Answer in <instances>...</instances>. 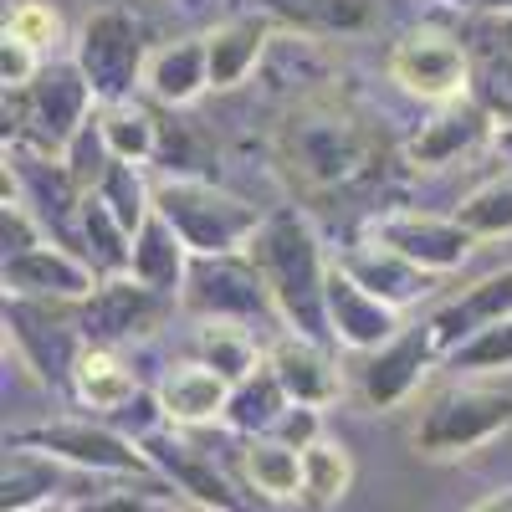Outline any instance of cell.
Returning a JSON list of instances; mask_svg holds the SVG:
<instances>
[{
	"label": "cell",
	"mask_w": 512,
	"mask_h": 512,
	"mask_svg": "<svg viewBox=\"0 0 512 512\" xmlns=\"http://www.w3.org/2000/svg\"><path fill=\"white\" fill-rule=\"evenodd\" d=\"M11 446H31L52 461L82 466V472H113V477H149L154 461L118 436L113 425H93V420H52V425H36V431H16Z\"/></svg>",
	"instance_id": "obj_8"
},
{
	"label": "cell",
	"mask_w": 512,
	"mask_h": 512,
	"mask_svg": "<svg viewBox=\"0 0 512 512\" xmlns=\"http://www.w3.org/2000/svg\"><path fill=\"white\" fill-rule=\"evenodd\" d=\"M472 512H512V487H507V492H492V497H487V502H477Z\"/></svg>",
	"instance_id": "obj_46"
},
{
	"label": "cell",
	"mask_w": 512,
	"mask_h": 512,
	"mask_svg": "<svg viewBox=\"0 0 512 512\" xmlns=\"http://www.w3.org/2000/svg\"><path fill=\"white\" fill-rule=\"evenodd\" d=\"M328 328H333V344L359 349V354H379L405 323L390 303L369 297L344 267L333 262L328 267Z\"/></svg>",
	"instance_id": "obj_15"
},
{
	"label": "cell",
	"mask_w": 512,
	"mask_h": 512,
	"mask_svg": "<svg viewBox=\"0 0 512 512\" xmlns=\"http://www.w3.org/2000/svg\"><path fill=\"white\" fill-rule=\"evenodd\" d=\"M246 256L262 272L282 328L328 349L333 344V328H328V267L333 262H323V246H318L313 226L297 210H272L262 221V231L251 236Z\"/></svg>",
	"instance_id": "obj_1"
},
{
	"label": "cell",
	"mask_w": 512,
	"mask_h": 512,
	"mask_svg": "<svg viewBox=\"0 0 512 512\" xmlns=\"http://www.w3.org/2000/svg\"><path fill=\"white\" fill-rule=\"evenodd\" d=\"M36 77H41V52L6 36V47H0V82H6V93H26Z\"/></svg>",
	"instance_id": "obj_41"
},
{
	"label": "cell",
	"mask_w": 512,
	"mask_h": 512,
	"mask_svg": "<svg viewBox=\"0 0 512 512\" xmlns=\"http://www.w3.org/2000/svg\"><path fill=\"white\" fill-rule=\"evenodd\" d=\"M441 354L431 323H405L379 354H369L364 364V400L374 410H395L400 400H410V390L425 379L431 359Z\"/></svg>",
	"instance_id": "obj_14"
},
{
	"label": "cell",
	"mask_w": 512,
	"mask_h": 512,
	"mask_svg": "<svg viewBox=\"0 0 512 512\" xmlns=\"http://www.w3.org/2000/svg\"><path fill=\"white\" fill-rule=\"evenodd\" d=\"M93 292H98V272L57 241L6 262V297H26V303H88Z\"/></svg>",
	"instance_id": "obj_13"
},
{
	"label": "cell",
	"mask_w": 512,
	"mask_h": 512,
	"mask_svg": "<svg viewBox=\"0 0 512 512\" xmlns=\"http://www.w3.org/2000/svg\"><path fill=\"white\" fill-rule=\"evenodd\" d=\"M6 36L26 41L31 52H47V47L62 41V16L52 6H41V0H21V6L6 11Z\"/></svg>",
	"instance_id": "obj_39"
},
{
	"label": "cell",
	"mask_w": 512,
	"mask_h": 512,
	"mask_svg": "<svg viewBox=\"0 0 512 512\" xmlns=\"http://www.w3.org/2000/svg\"><path fill=\"white\" fill-rule=\"evenodd\" d=\"M159 405H164L169 425H205V420L226 415L231 384L216 369H205V364H175L164 374V384H159Z\"/></svg>",
	"instance_id": "obj_21"
},
{
	"label": "cell",
	"mask_w": 512,
	"mask_h": 512,
	"mask_svg": "<svg viewBox=\"0 0 512 512\" xmlns=\"http://www.w3.org/2000/svg\"><path fill=\"white\" fill-rule=\"evenodd\" d=\"M98 113H103V134H108L113 159H123V164L159 159V123H154V113H144L139 103H118V108H98Z\"/></svg>",
	"instance_id": "obj_33"
},
{
	"label": "cell",
	"mask_w": 512,
	"mask_h": 512,
	"mask_svg": "<svg viewBox=\"0 0 512 512\" xmlns=\"http://www.w3.org/2000/svg\"><path fill=\"white\" fill-rule=\"evenodd\" d=\"M272 441H282V446H292V451L318 446V441H323V436H318V410H313V405H287V415L277 420Z\"/></svg>",
	"instance_id": "obj_43"
},
{
	"label": "cell",
	"mask_w": 512,
	"mask_h": 512,
	"mask_svg": "<svg viewBox=\"0 0 512 512\" xmlns=\"http://www.w3.org/2000/svg\"><path fill=\"white\" fill-rule=\"evenodd\" d=\"M451 216L472 231L477 241H497V236H512V164L502 175H492L487 185H477L466 195Z\"/></svg>",
	"instance_id": "obj_32"
},
{
	"label": "cell",
	"mask_w": 512,
	"mask_h": 512,
	"mask_svg": "<svg viewBox=\"0 0 512 512\" xmlns=\"http://www.w3.org/2000/svg\"><path fill=\"white\" fill-rule=\"evenodd\" d=\"M139 451L154 461V472H159L164 482H175L190 502H200V507H210V512H231V507H236V497H231V487L221 482V472H216L210 461H200L180 436L159 431V436H149Z\"/></svg>",
	"instance_id": "obj_20"
},
{
	"label": "cell",
	"mask_w": 512,
	"mask_h": 512,
	"mask_svg": "<svg viewBox=\"0 0 512 512\" xmlns=\"http://www.w3.org/2000/svg\"><path fill=\"white\" fill-rule=\"evenodd\" d=\"M390 77L410 98L436 103V108L472 98V57H466V47H456V36H441V31L405 36L390 52Z\"/></svg>",
	"instance_id": "obj_10"
},
{
	"label": "cell",
	"mask_w": 512,
	"mask_h": 512,
	"mask_svg": "<svg viewBox=\"0 0 512 512\" xmlns=\"http://www.w3.org/2000/svg\"><path fill=\"white\" fill-rule=\"evenodd\" d=\"M57 461L31 446H6V482H0V512H31L52 497Z\"/></svg>",
	"instance_id": "obj_30"
},
{
	"label": "cell",
	"mask_w": 512,
	"mask_h": 512,
	"mask_svg": "<svg viewBox=\"0 0 512 512\" xmlns=\"http://www.w3.org/2000/svg\"><path fill=\"white\" fill-rule=\"evenodd\" d=\"M113 216L123 221V231L128 236H139L144 226H149V216H154V190L144 185V175H139V164H123V159H113V169L103 175V185L93 190Z\"/></svg>",
	"instance_id": "obj_34"
},
{
	"label": "cell",
	"mask_w": 512,
	"mask_h": 512,
	"mask_svg": "<svg viewBox=\"0 0 512 512\" xmlns=\"http://www.w3.org/2000/svg\"><path fill=\"white\" fill-rule=\"evenodd\" d=\"M267 364L277 374V384L287 390L292 405H328L338 390H344V379H338L333 359L323 344H313V338H297V333H282L277 344L267 349Z\"/></svg>",
	"instance_id": "obj_18"
},
{
	"label": "cell",
	"mask_w": 512,
	"mask_h": 512,
	"mask_svg": "<svg viewBox=\"0 0 512 512\" xmlns=\"http://www.w3.org/2000/svg\"><path fill=\"white\" fill-rule=\"evenodd\" d=\"M472 31H477V41H497V47H512V16H482Z\"/></svg>",
	"instance_id": "obj_44"
},
{
	"label": "cell",
	"mask_w": 512,
	"mask_h": 512,
	"mask_svg": "<svg viewBox=\"0 0 512 512\" xmlns=\"http://www.w3.org/2000/svg\"><path fill=\"white\" fill-rule=\"evenodd\" d=\"M262 6L297 31H323V36L369 26V0H262Z\"/></svg>",
	"instance_id": "obj_31"
},
{
	"label": "cell",
	"mask_w": 512,
	"mask_h": 512,
	"mask_svg": "<svg viewBox=\"0 0 512 512\" xmlns=\"http://www.w3.org/2000/svg\"><path fill=\"white\" fill-rule=\"evenodd\" d=\"M159 318H164V297L139 287L134 277L98 282L88 303H77V323L88 349H118L128 338H144L149 328H159Z\"/></svg>",
	"instance_id": "obj_12"
},
{
	"label": "cell",
	"mask_w": 512,
	"mask_h": 512,
	"mask_svg": "<svg viewBox=\"0 0 512 512\" xmlns=\"http://www.w3.org/2000/svg\"><path fill=\"white\" fill-rule=\"evenodd\" d=\"M128 277H134L139 287H149V292H159V297H180V287L190 277V251L175 231L164 226L159 210L134 236V267H128Z\"/></svg>",
	"instance_id": "obj_23"
},
{
	"label": "cell",
	"mask_w": 512,
	"mask_h": 512,
	"mask_svg": "<svg viewBox=\"0 0 512 512\" xmlns=\"http://www.w3.org/2000/svg\"><path fill=\"white\" fill-rule=\"evenodd\" d=\"M502 318H512V267L482 277L477 287H466L461 297L441 303L425 323H431L441 354H456L466 338H477L482 328H492V323H502Z\"/></svg>",
	"instance_id": "obj_16"
},
{
	"label": "cell",
	"mask_w": 512,
	"mask_h": 512,
	"mask_svg": "<svg viewBox=\"0 0 512 512\" xmlns=\"http://www.w3.org/2000/svg\"><path fill=\"white\" fill-rule=\"evenodd\" d=\"M149 36L144 21L123 6H103L88 21L77 26V67L93 88L98 108H118V103H134V88L149 72Z\"/></svg>",
	"instance_id": "obj_5"
},
{
	"label": "cell",
	"mask_w": 512,
	"mask_h": 512,
	"mask_svg": "<svg viewBox=\"0 0 512 512\" xmlns=\"http://www.w3.org/2000/svg\"><path fill=\"white\" fill-rule=\"evenodd\" d=\"M72 390H77L82 405H93L103 415H118L123 405H134L144 395L134 369H128L113 349H82V359L72 369Z\"/></svg>",
	"instance_id": "obj_26"
},
{
	"label": "cell",
	"mask_w": 512,
	"mask_h": 512,
	"mask_svg": "<svg viewBox=\"0 0 512 512\" xmlns=\"http://www.w3.org/2000/svg\"><path fill=\"white\" fill-rule=\"evenodd\" d=\"M492 144H497V154L512 164V123H497V134H492Z\"/></svg>",
	"instance_id": "obj_47"
},
{
	"label": "cell",
	"mask_w": 512,
	"mask_h": 512,
	"mask_svg": "<svg viewBox=\"0 0 512 512\" xmlns=\"http://www.w3.org/2000/svg\"><path fill=\"white\" fill-rule=\"evenodd\" d=\"M185 6H195V0H185Z\"/></svg>",
	"instance_id": "obj_48"
},
{
	"label": "cell",
	"mask_w": 512,
	"mask_h": 512,
	"mask_svg": "<svg viewBox=\"0 0 512 512\" xmlns=\"http://www.w3.org/2000/svg\"><path fill=\"white\" fill-rule=\"evenodd\" d=\"M349 482H354V461H349L344 446L318 441V446L303 451V502L308 507H333L349 492Z\"/></svg>",
	"instance_id": "obj_35"
},
{
	"label": "cell",
	"mask_w": 512,
	"mask_h": 512,
	"mask_svg": "<svg viewBox=\"0 0 512 512\" xmlns=\"http://www.w3.org/2000/svg\"><path fill=\"white\" fill-rule=\"evenodd\" d=\"M180 308L200 323H241V328L262 323V318H277L272 292H267L262 272L251 267L246 251H236V256H190Z\"/></svg>",
	"instance_id": "obj_6"
},
{
	"label": "cell",
	"mask_w": 512,
	"mask_h": 512,
	"mask_svg": "<svg viewBox=\"0 0 512 512\" xmlns=\"http://www.w3.org/2000/svg\"><path fill=\"white\" fill-rule=\"evenodd\" d=\"M472 98L512 123V47H497V41H477V62H472Z\"/></svg>",
	"instance_id": "obj_36"
},
{
	"label": "cell",
	"mask_w": 512,
	"mask_h": 512,
	"mask_svg": "<svg viewBox=\"0 0 512 512\" xmlns=\"http://www.w3.org/2000/svg\"><path fill=\"white\" fill-rule=\"evenodd\" d=\"M62 164H67V175L77 180V190H82V195H93V190L103 185V175L113 169V149H108L103 113H98V108H93V118H88V123L77 128V139L67 144Z\"/></svg>",
	"instance_id": "obj_37"
},
{
	"label": "cell",
	"mask_w": 512,
	"mask_h": 512,
	"mask_svg": "<svg viewBox=\"0 0 512 512\" xmlns=\"http://www.w3.org/2000/svg\"><path fill=\"white\" fill-rule=\"evenodd\" d=\"M77 251H82V262H88V267L98 272V282L128 277V267H134V236L123 231V221L113 216V210H108L98 195H88V200H82Z\"/></svg>",
	"instance_id": "obj_25"
},
{
	"label": "cell",
	"mask_w": 512,
	"mask_h": 512,
	"mask_svg": "<svg viewBox=\"0 0 512 512\" xmlns=\"http://www.w3.org/2000/svg\"><path fill=\"white\" fill-rule=\"evenodd\" d=\"M451 6H472L482 16H512V0H451Z\"/></svg>",
	"instance_id": "obj_45"
},
{
	"label": "cell",
	"mask_w": 512,
	"mask_h": 512,
	"mask_svg": "<svg viewBox=\"0 0 512 512\" xmlns=\"http://www.w3.org/2000/svg\"><path fill=\"white\" fill-rule=\"evenodd\" d=\"M512 431V395L477 390V384H456L441 390L415 420V451L420 456H466L487 441Z\"/></svg>",
	"instance_id": "obj_7"
},
{
	"label": "cell",
	"mask_w": 512,
	"mask_h": 512,
	"mask_svg": "<svg viewBox=\"0 0 512 512\" xmlns=\"http://www.w3.org/2000/svg\"><path fill=\"white\" fill-rule=\"evenodd\" d=\"M67 308H77V303H26V297H6V328L16 338L21 359L47 384H67L82 349H88L77 313H67Z\"/></svg>",
	"instance_id": "obj_9"
},
{
	"label": "cell",
	"mask_w": 512,
	"mask_h": 512,
	"mask_svg": "<svg viewBox=\"0 0 512 512\" xmlns=\"http://www.w3.org/2000/svg\"><path fill=\"white\" fill-rule=\"evenodd\" d=\"M369 241L405 256V262H415L420 272H456L466 256H472L477 236L466 231L456 216H420V210H390V216H379L369 226Z\"/></svg>",
	"instance_id": "obj_11"
},
{
	"label": "cell",
	"mask_w": 512,
	"mask_h": 512,
	"mask_svg": "<svg viewBox=\"0 0 512 512\" xmlns=\"http://www.w3.org/2000/svg\"><path fill=\"white\" fill-rule=\"evenodd\" d=\"M0 236H6V262H16V256L47 246V236H41V221L31 216V205L11 200L6 210H0Z\"/></svg>",
	"instance_id": "obj_40"
},
{
	"label": "cell",
	"mask_w": 512,
	"mask_h": 512,
	"mask_svg": "<svg viewBox=\"0 0 512 512\" xmlns=\"http://www.w3.org/2000/svg\"><path fill=\"white\" fill-rule=\"evenodd\" d=\"M195 364L216 369L236 390L241 379H251L256 369L267 364V354L256 349L251 328H241V323H200V333H195Z\"/></svg>",
	"instance_id": "obj_27"
},
{
	"label": "cell",
	"mask_w": 512,
	"mask_h": 512,
	"mask_svg": "<svg viewBox=\"0 0 512 512\" xmlns=\"http://www.w3.org/2000/svg\"><path fill=\"white\" fill-rule=\"evenodd\" d=\"M338 267H344V272L369 292V297L390 303L395 313H400V308H410V303H420V297L436 287V277H431V272H420L415 262H405V256L384 251V246H374V241H369V246H359V251H349Z\"/></svg>",
	"instance_id": "obj_19"
},
{
	"label": "cell",
	"mask_w": 512,
	"mask_h": 512,
	"mask_svg": "<svg viewBox=\"0 0 512 512\" xmlns=\"http://www.w3.org/2000/svg\"><path fill=\"white\" fill-rule=\"evenodd\" d=\"M93 88L77 62H52L26 93H6V144L31 154H67L77 128L93 118Z\"/></svg>",
	"instance_id": "obj_4"
},
{
	"label": "cell",
	"mask_w": 512,
	"mask_h": 512,
	"mask_svg": "<svg viewBox=\"0 0 512 512\" xmlns=\"http://www.w3.org/2000/svg\"><path fill=\"white\" fill-rule=\"evenodd\" d=\"M287 390L277 384V374H272V364H262L251 379H241L236 390H231V405H226V420H231V431H241V436H251V441H262V436H272L277 431V420L287 415Z\"/></svg>",
	"instance_id": "obj_28"
},
{
	"label": "cell",
	"mask_w": 512,
	"mask_h": 512,
	"mask_svg": "<svg viewBox=\"0 0 512 512\" xmlns=\"http://www.w3.org/2000/svg\"><path fill=\"white\" fill-rule=\"evenodd\" d=\"M144 88L169 103V108H185L210 88V57H205V36H185V41H169L149 57L144 72Z\"/></svg>",
	"instance_id": "obj_22"
},
{
	"label": "cell",
	"mask_w": 512,
	"mask_h": 512,
	"mask_svg": "<svg viewBox=\"0 0 512 512\" xmlns=\"http://www.w3.org/2000/svg\"><path fill=\"white\" fill-rule=\"evenodd\" d=\"M272 41V26L262 16H236L226 26H216L205 36V57H210V88H236L246 82V72L262 62Z\"/></svg>",
	"instance_id": "obj_24"
},
{
	"label": "cell",
	"mask_w": 512,
	"mask_h": 512,
	"mask_svg": "<svg viewBox=\"0 0 512 512\" xmlns=\"http://www.w3.org/2000/svg\"><path fill=\"white\" fill-rule=\"evenodd\" d=\"M72 512H175L159 492H103V497H82Z\"/></svg>",
	"instance_id": "obj_42"
},
{
	"label": "cell",
	"mask_w": 512,
	"mask_h": 512,
	"mask_svg": "<svg viewBox=\"0 0 512 512\" xmlns=\"http://www.w3.org/2000/svg\"><path fill=\"white\" fill-rule=\"evenodd\" d=\"M282 164L292 169L308 190H338L364 180L374 159H379V139L349 113L333 103H303L277 134Z\"/></svg>",
	"instance_id": "obj_2"
},
{
	"label": "cell",
	"mask_w": 512,
	"mask_h": 512,
	"mask_svg": "<svg viewBox=\"0 0 512 512\" xmlns=\"http://www.w3.org/2000/svg\"><path fill=\"white\" fill-rule=\"evenodd\" d=\"M154 210L185 241L190 256H236L262 231V210L251 200L210 185V180H164L154 190Z\"/></svg>",
	"instance_id": "obj_3"
},
{
	"label": "cell",
	"mask_w": 512,
	"mask_h": 512,
	"mask_svg": "<svg viewBox=\"0 0 512 512\" xmlns=\"http://www.w3.org/2000/svg\"><path fill=\"white\" fill-rule=\"evenodd\" d=\"M241 461H246V482L262 492V497H272V502L303 497V451H292V446L262 436V441L246 446Z\"/></svg>",
	"instance_id": "obj_29"
},
{
	"label": "cell",
	"mask_w": 512,
	"mask_h": 512,
	"mask_svg": "<svg viewBox=\"0 0 512 512\" xmlns=\"http://www.w3.org/2000/svg\"><path fill=\"white\" fill-rule=\"evenodd\" d=\"M497 134L492 113L477 98H456L446 108L431 113V123H420V134L410 139V164H451L461 154H472L477 144H487Z\"/></svg>",
	"instance_id": "obj_17"
},
{
	"label": "cell",
	"mask_w": 512,
	"mask_h": 512,
	"mask_svg": "<svg viewBox=\"0 0 512 512\" xmlns=\"http://www.w3.org/2000/svg\"><path fill=\"white\" fill-rule=\"evenodd\" d=\"M451 369H472V374H492V369H512V318L482 328L477 338H466L456 354H446Z\"/></svg>",
	"instance_id": "obj_38"
}]
</instances>
